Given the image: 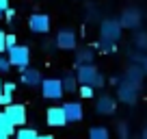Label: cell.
<instances>
[{
	"label": "cell",
	"instance_id": "cell-22",
	"mask_svg": "<svg viewBox=\"0 0 147 139\" xmlns=\"http://www.w3.org/2000/svg\"><path fill=\"white\" fill-rule=\"evenodd\" d=\"M134 46L141 48V50H147V33L145 31H138L134 35Z\"/></svg>",
	"mask_w": 147,
	"mask_h": 139
},
{
	"label": "cell",
	"instance_id": "cell-17",
	"mask_svg": "<svg viewBox=\"0 0 147 139\" xmlns=\"http://www.w3.org/2000/svg\"><path fill=\"white\" fill-rule=\"evenodd\" d=\"M89 139H110V130L106 126H91L89 128Z\"/></svg>",
	"mask_w": 147,
	"mask_h": 139
},
{
	"label": "cell",
	"instance_id": "cell-7",
	"mask_svg": "<svg viewBox=\"0 0 147 139\" xmlns=\"http://www.w3.org/2000/svg\"><path fill=\"white\" fill-rule=\"evenodd\" d=\"M7 57H9L11 65H15V67H20V70L30 65V50H28L26 46H15V48H11V50H7Z\"/></svg>",
	"mask_w": 147,
	"mask_h": 139
},
{
	"label": "cell",
	"instance_id": "cell-2",
	"mask_svg": "<svg viewBox=\"0 0 147 139\" xmlns=\"http://www.w3.org/2000/svg\"><path fill=\"white\" fill-rule=\"evenodd\" d=\"M76 78H78L80 85H89V87H95V89H104V85H106V78L102 76L97 65H93V63L78 65L76 67Z\"/></svg>",
	"mask_w": 147,
	"mask_h": 139
},
{
	"label": "cell",
	"instance_id": "cell-13",
	"mask_svg": "<svg viewBox=\"0 0 147 139\" xmlns=\"http://www.w3.org/2000/svg\"><path fill=\"white\" fill-rule=\"evenodd\" d=\"M143 78H145V72H143L141 65L130 63L128 67H125V72H123V80H130V83H134V85H138V87H141V85H143Z\"/></svg>",
	"mask_w": 147,
	"mask_h": 139
},
{
	"label": "cell",
	"instance_id": "cell-14",
	"mask_svg": "<svg viewBox=\"0 0 147 139\" xmlns=\"http://www.w3.org/2000/svg\"><path fill=\"white\" fill-rule=\"evenodd\" d=\"M63 111H65V115H67V122H80L84 117V111H82V104H80V102H65Z\"/></svg>",
	"mask_w": 147,
	"mask_h": 139
},
{
	"label": "cell",
	"instance_id": "cell-34",
	"mask_svg": "<svg viewBox=\"0 0 147 139\" xmlns=\"http://www.w3.org/2000/svg\"><path fill=\"white\" fill-rule=\"evenodd\" d=\"M143 139H147V128H145V130H143Z\"/></svg>",
	"mask_w": 147,
	"mask_h": 139
},
{
	"label": "cell",
	"instance_id": "cell-30",
	"mask_svg": "<svg viewBox=\"0 0 147 139\" xmlns=\"http://www.w3.org/2000/svg\"><path fill=\"white\" fill-rule=\"evenodd\" d=\"M7 9H9V0H0V11L5 13Z\"/></svg>",
	"mask_w": 147,
	"mask_h": 139
},
{
	"label": "cell",
	"instance_id": "cell-16",
	"mask_svg": "<svg viewBox=\"0 0 147 139\" xmlns=\"http://www.w3.org/2000/svg\"><path fill=\"white\" fill-rule=\"evenodd\" d=\"M61 80H63V89H65V93H74L76 89H80V87H78L80 83H78V78H76L74 74H67V76H63Z\"/></svg>",
	"mask_w": 147,
	"mask_h": 139
},
{
	"label": "cell",
	"instance_id": "cell-29",
	"mask_svg": "<svg viewBox=\"0 0 147 139\" xmlns=\"http://www.w3.org/2000/svg\"><path fill=\"white\" fill-rule=\"evenodd\" d=\"M108 83H110V85H115V87H119L121 78H119V76H110V78H108Z\"/></svg>",
	"mask_w": 147,
	"mask_h": 139
},
{
	"label": "cell",
	"instance_id": "cell-23",
	"mask_svg": "<svg viewBox=\"0 0 147 139\" xmlns=\"http://www.w3.org/2000/svg\"><path fill=\"white\" fill-rule=\"evenodd\" d=\"M11 67H13V65H11L9 57H7V55H0V74H7Z\"/></svg>",
	"mask_w": 147,
	"mask_h": 139
},
{
	"label": "cell",
	"instance_id": "cell-36",
	"mask_svg": "<svg viewBox=\"0 0 147 139\" xmlns=\"http://www.w3.org/2000/svg\"><path fill=\"white\" fill-rule=\"evenodd\" d=\"M2 15H5V13H2V11H0V20H2Z\"/></svg>",
	"mask_w": 147,
	"mask_h": 139
},
{
	"label": "cell",
	"instance_id": "cell-27",
	"mask_svg": "<svg viewBox=\"0 0 147 139\" xmlns=\"http://www.w3.org/2000/svg\"><path fill=\"white\" fill-rule=\"evenodd\" d=\"M7 52V33L0 31V55H5Z\"/></svg>",
	"mask_w": 147,
	"mask_h": 139
},
{
	"label": "cell",
	"instance_id": "cell-20",
	"mask_svg": "<svg viewBox=\"0 0 147 139\" xmlns=\"http://www.w3.org/2000/svg\"><path fill=\"white\" fill-rule=\"evenodd\" d=\"M15 139H39V133L35 128H20L15 133Z\"/></svg>",
	"mask_w": 147,
	"mask_h": 139
},
{
	"label": "cell",
	"instance_id": "cell-21",
	"mask_svg": "<svg viewBox=\"0 0 147 139\" xmlns=\"http://www.w3.org/2000/svg\"><path fill=\"white\" fill-rule=\"evenodd\" d=\"M117 137L119 139H130V126H128L125 120L117 122Z\"/></svg>",
	"mask_w": 147,
	"mask_h": 139
},
{
	"label": "cell",
	"instance_id": "cell-28",
	"mask_svg": "<svg viewBox=\"0 0 147 139\" xmlns=\"http://www.w3.org/2000/svg\"><path fill=\"white\" fill-rule=\"evenodd\" d=\"M18 46V39H15V35H7V50H11V48Z\"/></svg>",
	"mask_w": 147,
	"mask_h": 139
},
{
	"label": "cell",
	"instance_id": "cell-31",
	"mask_svg": "<svg viewBox=\"0 0 147 139\" xmlns=\"http://www.w3.org/2000/svg\"><path fill=\"white\" fill-rule=\"evenodd\" d=\"M5 15H7V20H11V18H13V15H15V11H13V9H11V7H9V9L5 11Z\"/></svg>",
	"mask_w": 147,
	"mask_h": 139
},
{
	"label": "cell",
	"instance_id": "cell-8",
	"mask_svg": "<svg viewBox=\"0 0 147 139\" xmlns=\"http://www.w3.org/2000/svg\"><path fill=\"white\" fill-rule=\"evenodd\" d=\"M28 28L35 35H46V33H50V18L46 13H32L28 18Z\"/></svg>",
	"mask_w": 147,
	"mask_h": 139
},
{
	"label": "cell",
	"instance_id": "cell-33",
	"mask_svg": "<svg viewBox=\"0 0 147 139\" xmlns=\"http://www.w3.org/2000/svg\"><path fill=\"white\" fill-rule=\"evenodd\" d=\"M39 139H54L52 135H39Z\"/></svg>",
	"mask_w": 147,
	"mask_h": 139
},
{
	"label": "cell",
	"instance_id": "cell-19",
	"mask_svg": "<svg viewBox=\"0 0 147 139\" xmlns=\"http://www.w3.org/2000/svg\"><path fill=\"white\" fill-rule=\"evenodd\" d=\"M130 63L141 65L143 72H145V76H147V52L145 55H143V52H132V55H130Z\"/></svg>",
	"mask_w": 147,
	"mask_h": 139
},
{
	"label": "cell",
	"instance_id": "cell-1",
	"mask_svg": "<svg viewBox=\"0 0 147 139\" xmlns=\"http://www.w3.org/2000/svg\"><path fill=\"white\" fill-rule=\"evenodd\" d=\"M121 31H123V26H121V22L117 18L102 20V24H100V46L104 48V50H110V48L119 42Z\"/></svg>",
	"mask_w": 147,
	"mask_h": 139
},
{
	"label": "cell",
	"instance_id": "cell-37",
	"mask_svg": "<svg viewBox=\"0 0 147 139\" xmlns=\"http://www.w3.org/2000/svg\"><path fill=\"white\" fill-rule=\"evenodd\" d=\"M9 139H11V137H9Z\"/></svg>",
	"mask_w": 147,
	"mask_h": 139
},
{
	"label": "cell",
	"instance_id": "cell-24",
	"mask_svg": "<svg viewBox=\"0 0 147 139\" xmlns=\"http://www.w3.org/2000/svg\"><path fill=\"white\" fill-rule=\"evenodd\" d=\"M80 98H84V100H89V98H93V93H95V87H89V85H80Z\"/></svg>",
	"mask_w": 147,
	"mask_h": 139
},
{
	"label": "cell",
	"instance_id": "cell-6",
	"mask_svg": "<svg viewBox=\"0 0 147 139\" xmlns=\"http://www.w3.org/2000/svg\"><path fill=\"white\" fill-rule=\"evenodd\" d=\"M119 22H121V26L128 28V31H136V28L143 24L141 9H136V7H128V9H123L121 15H119Z\"/></svg>",
	"mask_w": 147,
	"mask_h": 139
},
{
	"label": "cell",
	"instance_id": "cell-32",
	"mask_svg": "<svg viewBox=\"0 0 147 139\" xmlns=\"http://www.w3.org/2000/svg\"><path fill=\"white\" fill-rule=\"evenodd\" d=\"M0 139H9V135H7L5 130H2V128H0Z\"/></svg>",
	"mask_w": 147,
	"mask_h": 139
},
{
	"label": "cell",
	"instance_id": "cell-15",
	"mask_svg": "<svg viewBox=\"0 0 147 139\" xmlns=\"http://www.w3.org/2000/svg\"><path fill=\"white\" fill-rule=\"evenodd\" d=\"M93 59H95V52H93L91 48H80V50H76V67H78V65L93 63Z\"/></svg>",
	"mask_w": 147,
	"mask_h": 139
},
{
	"label": "cell",
	"instance_id": "cell-11",
	"mask_svg": "<svg viewBox=\"0 0 147 139\" xmlns=\"http://www.w3.org/2000/svg\"><path fill=\"white\" fill-rule=\"evenodd\" d=\"M46 122H48V126H52V128H61V126L69 124L63 107H50L46 111Z\"/></svg>",
	"mask_w": 147,
	"mask_h": 139
},
{
	"label": "cell",
	"instance_id": "cell-18",
	"mask_svg": "<svg viewBox=\"0 0 147 139\" xmlns=\"http://www.w3.org/2000/svg\"><path fill=\"white\" fill-rule=\"evenodd\" d=\"M0 128L5 130V133L9 135V137H13V135L18 133V130H15V126H13V122H11L9 117L5 115V111H0Z\"/></svg>",
	"mask_w": 147,
	"mask_h": 139
},
{
	"label": "cell",
	"instance_id": "cell-10",
	"mask_svg": "<svg viewBox=\"0 0 147 139\" xmlns=\"http://www.w3.org/2000/svg\"><path fill=\"white\" fill-rule=\"evenodd\" d=\"M20 80H22L26 87H41L43 83V76H41V70H37V67H24L20 70Z\"/></svg>",
	"mask_w": 147,
	"mask_h": 139
},
{
	"label": "cell",
	"instance_id": "cell-3",
	"mask_svg": "<svg viewBox=\"0 0 147 139\" xmlns=\"http://www.w3.org/2000/svg\"><path fill=\"white\" fill-rule=\"evenodd\" d=\"M138 93H141V87H138V85H134V83H130V80L121 78L119 87H117V100H119V102L134 107L136 100H138Z\"/></svg>",
	"mask_w": 147,
	"mask_h": 139
},
{
	"label": "cell",
	"instance_id": "cell-12",
	"mask_svg": "<svg viewBox=\"0 0 147 139\" xmlns=\"http://www.w3.org/2000/svg\"><path fill=\"white\" fill-rule=\"evenodd\" d=\"M117 109V100L108 93H102L100 98L95 100V113L97 115H110V113H115Z\"/></svg>",
	"mask_w": 147,
	"mask_h": 139
},
{
	"label": "cell",
	"instance_id": "cell-25",
	"mask_svg": "<svg viewBox=\"0 0 147 139\" xmlns=\"http://www.w3.org/2000/svg\"><path fill=\"white\" fill-rule=\"evenodd\" d=\"M15 87H18L15 83H11V80H5V85H2V93H11V96H13V93H15Z\"/></svg>",
	"mask_w": 147,
	"mask_h": 139
},
{
	"label": "cell",
	"instance_id": "cell-9",
	"mask_svg": "<svg viewBox=\"0 0 147 139\" xmlns=\"http://www.w3.org/2000/svg\"><path fill=\"white\" fill-rule=\"evenodd\" d=\"M5 115L9 117L11 122H13V126L18 128V126H24L26 124V117H28V113H26V107L24 104H9V107H5Z\"/></svg>",
	"mask_w": 147,
	"mask_h": 139
},
{
	"label": "cell",
	"instance_id": "cell-26",
	"mask_svg": "<svg viewBox=\"0 0 147 139\" xmlns=\"http://www.w3.org/2000/svg\"><path fill=\"white\" fill-rule=\"evenodd\" d=\"M9 104H13V96L11 93H2L0 96V107H9Z\"/></svg>",
	"mask_w": 147,
	"mask_h": 139
},
{
	"label": "cell",
	"instance_id": "cell-5",
	"mask_svg": "<svg viewBox=\"0 0 147 139\" xmlns=\"http://www.w3.org/2000/svg\"><path fill=\"white\" fill-rule=\"evenodd\" d=\"M65 93L63 89V80L61 78H43L41 83V96L46 100H61Z\"/></svg>",
	"mask_w": 147,
	"mask_h": 139
},
{
	"label": "cell",
	"instance_id": "cell-35",
	"mask_svg": "<svg viewBox=\"0 0 147 139\" xmlns=\"http://www.w3.org/2000/svg\"><path fill=\"white\" fill-rule=\"evenodd\" d=\"M2 85H5V83H2V80H0V96H2Z\"/></svg>",
	"mask_w": 147,
	"mask_h": 139
},
{
	"label": "cell",
	"instance_id": "cell-4",
	"mask_svg": "<svg viewBox=\"0 0 147 139\" xmlns=\"http://www.w3.org/2000/svg\"><path fill=\"white\" fill-rule=\"evenodd\" d=\"M54 46L59 50H76L78 46V35L71 28H61L59 33L54 35Z\"/></svg>",
	"mask_w": 147,
	"mask_h": 139
}]
</instances>
